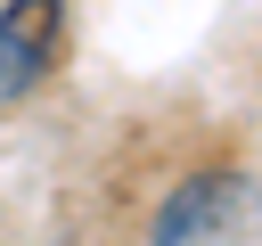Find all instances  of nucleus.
I'll use <instances>...</instances> for the list:
<instances>
[{"label": "nucleus", "instance_id": "2", "mask_svg": "<svg viewBox=\"0 0 262 246\" xmlns=\"http://www.w3.org/2000/svg\"><path fill=\"white\" fill-rule=\"evenodd\" d=\"M66 49V0H0V107L33 98Z\"/></svg>", "mask_w": 262, "mask_h": 246}, {"label": "nucleus", "instance_id": "1", "mask_svg": "<svg viewBox=\"0 0 262 246\" xmlns=\"http://www.w3.org/2000/svg\"><path fill=\"white\" fill-rule=\"evenodd\" d=\"M147 246H262V180L246 164H196L164 189Z\"/></svg>", "mask_w": 262, "mask_h": 246}]
</instances>
